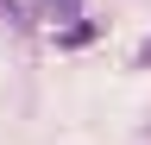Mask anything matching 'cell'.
Segmentation results:
<instances>
[{
  "mask_svg": "<svg viewBox=\"0 0 151 145\" xmlns=\"http://www.w3.org/2000/svg\"><path fill=\"white\" fill-rule=\"evenodd\" d=\"M50 38H57V50H82V44H94V25L88 19H69V25H57Z\"/></svg>",
  "mask_w": 151,
  "mask_h": 145,
  "instance_id": "6da1fadb",
  "label": "cell"
},
{
  "mask_svg": "<svg viewBox=\"0 0 151 145\" xmlns=\"http://www.w3.org/2000/svg\"><path fill=\"white\" fill-rule=\"evenodd\" d=\"M76 6H82V0H44V19H50V32H57V25H69V19H76Z\"/></svg>",
  "mask_w": 151,
  "mask_h": 145,
  "instance_id": "7a4b0ae2",
  "label": "cell"
},
{
  "mask_svg": "<svg viewBox=\"0 0 151 145\" xmlns=\"http://www.w3.org/2000/svg\"><path fill=\"white\" fill-rule=\"evenodd\" d=\"M0 19H6V25H13V19H19V6H13V0H0Z\"/></svg>",
  "mask_w": 151,
  "mask_h": 145,
  "instance_id": "3957f363",
  "label": "cell"
},
{
  "mask_svg": "<svg viewBox=\"0 0 151 145\" xmlns=\"http://www.w3.org/2000/svg\"><path fill=\"white\" fill-rule=\"evenodd\" d=\"M139 69H151V38H145V44H139Z\"/></svg>",
  "mask_w": 151,
  "mask_h": 145,
  "instance_id": "277c9868",
  "label": "cell"
}]
</instances>
